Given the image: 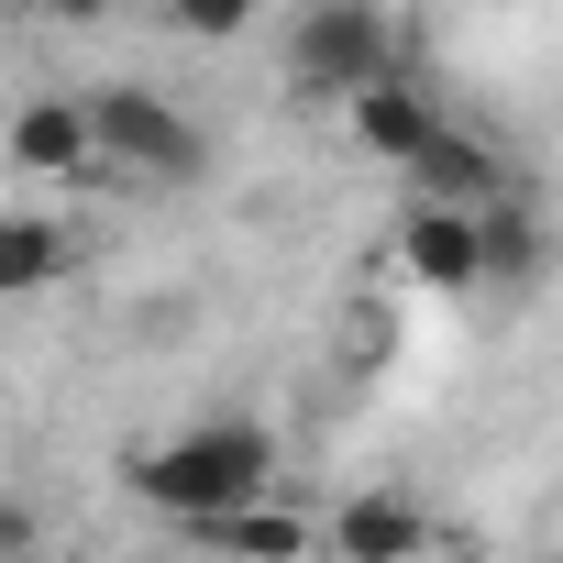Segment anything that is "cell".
<instances>
[{
    "instance_id": "5bb4252c",
    "label": "cell",
    "mask_w": 563,
    "mask_h": 563,
    "mask_svg": "<svg viewBox=\"0 0 563 563\" xmlns=\"http://www.w3.org/2000/svg\"><path fill=\"white\" fill-rule=\"evenodd\" d=\"M420 563H442V552H420Z\"/></svg>"
},
{
    "instance_id": "7c38bea8",
    "label": "cell",
    "mask_w": 563,
    "mask_h": 563,
    "mask_svg": "<svg viewBox=\"0 0 563 563\" xmlns=\"http://www.w3.org/2000/svg\"><path fill=\"white\" fill-rule=\"evenodd\" d=\"M177 34H243L232 0H177Z\"/></svg>"
},
{
    "instance_id": "6da1fadb",
    "label": "cell",
    "mask_w": 563,
    "mask_h": 563,
    "mask_svg": "<svg viewBox=\"0 0 563 563\" xmlns=\"http://www.w3.org/2000/svg\"><path fill=\"white\" fill-rule=\"evenodd\" d=\"M265 475H276V431L265 420H199V431H177V442H155L133 464V497L166 508L177 530H199V519L265 508Z\"/></svg>"
},
{
    "instance_id": "8992f818",
    "label": "cell",
    "mask_w": 563,
    "mask_h": 563,
    "mask_svg": "<svg viewBox=\"0 0 563 563\" xmlns=\"http://www.w3.org/2000/svg\"><path fill=\"white\" fill-rule=\"evenodd\" d=\"M332 552H343V563H420V552H431V519H420L398 486H365V497H343Z\"/></svg>"
},
{
    "instance_id": "ba28073f",
    "label": "cell",
    "mask_w": 563,
    "mask_h": 563,
    "mask_svg": "<svg viewBox=\"0 0 563 563\" xmlns=\"http://www.w3.org/2000/svg\"><path fill=\"white\" fill-rule=\"evenodd\" d=\"M12 166H23V177H78V188H100L89 111H78V100H34V111L12 122Z\"/></svg>"
},
{
    "instance_id": "3957f363",
    "label": "cell",
    "mask_w": 563,
    "mask_h": 563,
    "mask_svg": "<svg viewBox=\"0 0 563 563\" xmlns=\"http://www.w3.org/2000/svg\"><path fill=\"white\" fill-rule=\"evenodd\" d=\"M387 67H398V34H387V12H365V0H321V12H299V34H288V78L310 100H354Z\"/></svg>"
},
{
    "instance_id": "8fae6325",
    "label": "cell",
    "mask_w": 563,
    "mask_h": 563,
    "mask_svg": "<svg viewBox=\"0 0 563 563\" xmlns=\"http://www.w3.org/2000/svg\"><path fill=\"white\" fill-rule=\"evenodd\" d=\"M398 254H409V276H431V288H475V232H464V210H409Z\"/></svg>"
},
{
    "instance_id": "277c9868",
    "label": "cell",
    "mask_w": 563,
    "mask_h": 563,
    "mask_svg": "<svg viewBox=\"0 0 563 563\" xmlns=\"http://www.w3.org/2000/svg\"><path fill=\"white\" fill-rule=\"evenodd\" d=\"M409 188H420V210H486V199H508L519 177H508V155H497L486 133L442 122V133L409 155Z\"/></svg>"
},
{
    "instance_id": "9c48e42d",
    "label": "cell",
    "mask_w": 563,
    "mask_h": 563,
    "mask_svg": "<svg viewBox=\"0 0 563 563\" xmlns=\"http://www.w3.org/2000/svg\"><path fill=\"white\" fill-rule=\"evenodd\" d=\"M67 221H34V210H0V299H34L67 276Z\"/></svg>"
},
{
    "instance_id": "30bf717a",
    "label": "cell",
    "mask_w": 563,
    "mask_h": 563,
    "mask_svg": "<svg viewBox=\"0 0 563 563\" xmlns=\"http://www.w3.org/2000/svg\"><path fill=\"white\" fill-rule=\"evenodd\" d=\"M188 541H199V552H232V563H299V552H310V530H299L288 508H232V519H199Z\"/></svg>"
},
{
    "instance_id": "5b68a950",
    "label": "cell",
    "mask_w": 563,
    "mask_h": 563,
    "mask_svg": "<svg viewBox=\"0 0 563 563\" xmlns=\"http://www.w3.org/2000/svg\"><path fill=\"white\" fill-rule=\"evenodd\" d=\"M343 111H354V144H376L387 166H409V155L442 133V111H431V89H420L409 67H387V78H376V89H354Z\"/></svg>"
},
{
    "instance_id": "4fadbf2b",
    "label": "cell",
    "mask_w": 563,
    "mask_h": 563,
    "mask_svg": "<svg viewBox=\"0 0 563 563\" xmlns=\"http://www.w3.org/2000/svg\"><path fill=\"white\" fill-rule=\"evenodd\" d=\"M23 541H34V508H23V497H0V563H12Z\"/></svg>"
},
{
    "instance_id": "7a4b0ae2",
    "label": "cell",
    "mask_w": 563,
    "mask_h": 563,
    "mask_svg": "<svg viewBox=\"0 0 563 563\" xmlns=\"http://www.w3.org/2000/svg\"><path fill=\"white\" fill-rule=\"evenodd\" d=\"M89 155L122 166V177H155V188H188L210 166V133L166 100V89H89Z\"/></svg>"
},
{
    "instance_id": "52a82bcc",
    "label": "cell",
    "mask_w": 563,
    "mask_h": 563,
    "mask_svg": "<svg viewBox=\"0 0 563 563\" xmlns=\"http://www.w3.org/2000/svg\"><path fill=\"white\" fill-rule=\"evenodd\" d=\"M464 232H475V276H486V288H530V276H541V210L508 188V199H486V210H464Z\"/></svg>"
}]
</instances>
